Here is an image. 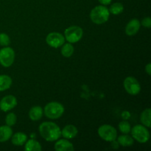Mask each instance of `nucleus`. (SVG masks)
Here are the masks:
<instances>
[{
	"label": "nucleus",
	"instance_id": "nucleus-13",
	"mask_svg": "<svg viewBox=\"0 0 151 151\" xmlns=\"http://www.w3.org/2000/svg\"><path fill=\"white\" fill-rule=\"evenodd\" d=\"M55 150L57 151H72L74 146L66 139H60L55 144Z\"/></svg>",
	"mask_w": 151,
	"mask_h": 151
},
{
	"label": "nucleus",
	"instance_id": "nucleus-28",
	"mask_svg": "<svg viewBox=\"0 0 151 151\" xmlns=\"http://www.w3.org/2000/svg\"><path fill=\"white\" fill-rule=\"evenodd\" d=\"M100 1V4H102L103 5H108V4H110L112 0H98Z\"/></svg>",
	"mask_w": 151,
	"mask_h": 151
},
{
	"label": "nucleus",
	"instance_id": "nucleus-21",
	"mask_svg": "<svg viewBox=\"0 0 151 151\" xmlns=\"http://www.w3.org/2000/svg\"><path fill=\"white\" fill-rule=\"evenodd\" d=\"M74 53V47L71 44V43L64 44L61 48L62 55L66 58H69L73 55Z\"/></svg>",
	"mask_w": 151,
	"mask_h": 151
},
{
	"label": "nucleus",
	"instance_id": "nucleus-14",
	"mask_svg": "<svg viewBox=\"0 0 151 151\" xmlns=\"http://www.w3.org/2000/svg\"><path fill=\"white\" fill-rule=\"evenodd\" d=\"M13 135V130L8 125L0 126V142H4L10 139Z\"/></svg>",
	"mask_w": 151,
	"mask_h": 151
},
{
	"label": "nucleus",
	"instance_id": "nucleus-19",
	"mask_svg": "<svg viewBox=\"0 0 151 151\" xmlns=\"http://www.w3.org/2000/svg\"><path fill=\"white\" fill-rule=\"evenodd\" d=\"M151 110L150 109H146L142 113L141 116H140V120L142 123L145 125L147 128H150L151 126Z\"/></svg>",
	"mask_w": 151,
	"mask_h": 151
},
{
	"label": "nucleus",
	"instance_id": "nucleus-1",
	"mask_svg": "<svg viewBox=\"0 0 151 151\" xmlns=\"http://www.w3.org/2000/svg\"><path fill=\"white\" fill-rule=\"evenodd\" d=\"M38 130L41 137L48 142L56 141L61 136V131L60 128L54 122H43L40 125Z\"/></svg>",
	"mask_w": 151,
	"mask_h": 151
},
{
	"label": "nucleus",
	"instance_id": "nucleus-8",
	"mask_svg": "<svg viewBox=\"0 0 151 151\" xmlns=\"http://www.w3.org/2000/svg\"><path fill=\"white\" fill-rule=\"evenodd\" d=\"M123 84L125 91L131 95H137L141 91L139 83L134 77H128L125 78Z\"/></svg>",
	"mask_w": 151,
	"mask_h": 151
},
{
	"label": "nucleus",
	"instance_id": "nucleus-17",
	"mask_svg": "<svg viewBox=\"0 0 151 151\" xmlns=\"http://www.w3.org/2000/svg\"><path fill=\"white\" fill-rule=\"evenodd\" d=\"M12 85V79L10 76L6 75H0V91H5L10 88Z\"/></svg>",
	"mask_w": 151,
	"mask_h": 151
},
{
	"label": "nucleus",
	"instance_id": "nucleus-5",
	"mask_svg": "<svg viewBox=\"0 0 151 151\" xmlns=\"http://www.w3.org/2000/svg\"><path fill=\"white\" fill-rule=\"evenodd\" d=\"M131 134L134 139L140 143H145L150 139V133L145 126L141 125H137L131 129Z\"/></svg>",
	"mask_w": 151,
	"mask_h": 151
},
{
	"label": "nucleus",
	"instance_id": "nucleus-7",
	"mask_svg": "<svg viewBox=\"0 0 151 151\" xmlns=\"http://www.w3.org/2000/svg\"><path fill=\"white\" fill-rule=\"evenodd\" d=\"M98 134L103 140L112 142L116 140L117 132L116 128L110 125H103L98 128Z\"/></svg>",
	"mask_w": 151,
	"mask_h": 151
},
{
	"label": "nucleus",
	"instance_id": "nucleus-25",
	"mask_svg": "<svg viewBox=\"0 0 151 151\" xmlns=\"http://www.w3.org/2000/svg\"><path fill=\"white\" fill-rule=\"evenodd\" d=\"M10 37L5 33H0V46L1 47H7L10 44Z\"/></svg>",
	"mask_w": 151,
	"mask_h": 151
},
{
	"label": "nucleus",
	"instance_id": "nucleus-23",
	"mask_svg": "<svg viewBox=\"0 0 151 151\" xmlns=\"http://www.w3.org/2000/svg\"><path fill=\"white\" fill-rule=\"evenodd\" d=\"M119 129L120 132H122L124 134H128L131 131V127L129 122L127 121H122L119 124Z\"/></svg>",
	"mask_w": 151,
	"mask_h": 151
},
{
	"label": "nucleus",
	"instance_id": "nucleus-4",
	"mask_svg": "<svg viewBox=\"0 0 151 151\" xmlns=\"http://www.w3.org/2000/svg\"><path fill=\"white\" fill-rule=\"evenodd\" d=\"M83 31L78 26H71L66 29L64 32V38L69 43H77L82 38Z\"/></svg>",
	"mask_w": 151,
	"mask_h": 151
},
{
	"label": "nucleus",
	"instance_id": "nucleus-27",
	"mask_svg": "<svg viewBox=\"0 0 151 151\" xmlns=\"http://www.w3.org/2000/svg\"><path fill=\"white\" fill-rule=\"evenodd\" d=\"M145 71H146V72L147 73V75H150V74H151V64L150 63H147V64L146 65Z\"/></svg>",
	"mask_w": 151,
	"mask_h": 151
},
{
	"label": "nucleus",
	"instance_id": "nucleus-9",
	"mask_svg": "<svg viewBox=\"0 0 151 151\" xmlns=\"http://www.w3.org/2000/svg\"><path fill=\"white\" fill-rule=\"evenodd\" d=\"M46 41L50 47L53 48H58L64 44L65 38L60 32H53L48 34L46 38Z\"/></svg>",
	"mask_w": 151,
	"mask_h": 151
},
{
	"label": "nucleus",
	"instance_id": "nucleus-20",
	"mask_svg": "<svg viewBox=\"0 0 151 151\" xmlns=\"http://www.w3.org/2000/svg\"><path fill=\"white\" fill-rule=\"evenodd\" d=\"M117 142L119 145L122 147H130L134 144V139L130 136L125 134L119 136L117 139Z\"/></svg>",
	"mask_w": 151,
	"mask_h": 151
},
{
	"label": "nucleus",
	"instance_id": "nucleus-16",
	"mask_svg": "<svg viewBox=\"0 0 151 151\" xmlns=\"http://www.w3.org/2000/svg\"><path fill=\"white\" fill-rule=\"evenodd\" d=\"M43 109L40 106H34L30 109L29 111V116L31 120L38 121L42 117Z\"/></svg>",
	"mask_w": 151,
	"mask_h": 151
},
{
	"label": "nucleus",
	"instance_id": "nucleus-2",
	"mask_svg": "<svg viewBox=\"0 0 151 151\" xmlns=\"http://www.w3.org/2000/svg\"><path fill=\"white\" fill-rule=\"evenodd\" d=\"M109 9L104 5L96 6L91 10L90 13V19L97 24H102L109 20Z\"/></svg>",
	"mask_w": 151,
	"mask_h": 151
},
{
	"label": "nucleus",
	"instance_id": "nucleus-24",
	"mask_svg": "<svg viewBox=\"0 0 151 151\" xmlns=\"http://www.w3.org/2000/svg\"><path fill=\"white\" fill-rule=\"evenodd\" d=\"M6 125L11 127L14 125L16 122V116L14 113H10L6 116L5 118Z\"/></svg>",
	"mask_w": 151,
	"mask_h": 151
},
{
	"label": "nucleus",
	"instance_id": "nucleus-22",
	"mask_svg": "<svg viewBox=\"0 0 151 151\" xmlns=\"http://www.w3.org/2000/svg\"><path fill=\"white\" fill-rule=\"evenodd\" d=\"M124 10L123 4L120 2H116L114 3L111 5L110 8H109V13H112L113 15H119L121 13H122Z\"/></svg>",
	"mask_w": 151,
	"mask_h": 151
},
{
	"label": "nucleus",
	"instance_id": "nucleus-18",
	"mask_svg": "<svg viewBox=\"0 0 151 151\" xmlns=\"http://www.w3.org/2000/svg\"><path fill=\"white\" fill-rule=\"evenodd\" d=\"M24 150L27 151H41L42 150L41 144L35 139L27 140Z\"/></svg>",
	"mask_w": 151,
	"mask_h": 151
},
{
	"label": "nucleus",
	"instance_id": "nucleus-12",
	"mask_svg": "<svg viewBox=\"0 0 151 151\" xmlns=\"http://www.w3.org/2000/svg\"><path fill=\"white\" fill-rule=\"evenodd\" d=\"M78 129L75 125H67L61 131V136H63V137H64L65 139H70L75 138L78 134Z\"/></svg>",
	"mask_w": 151,
	"mask_h": 151
},
{
	"label": "nucleus",
	"instance_id": "nucleus-10",
	"mask_svg": "<svg viewBox=\"0 0 151 151\" xmlns=\"http://www.w3.org/2000/svg\"><path fill=\"white\" fill-rule=\"evenodd\" d=\"M17 105V100L13 95H7L0 101V109L2 111L7 112L14 109Z\"/></svg>",
	"mask_w": 151,
	"mask_h": 151
},
{
	"label": "nucleus",
	"instance_id": "nucleus-6",
	"mask_svg": "<svg viewBox=\"0 0 151 151\" xmlns=\"http://www.w3.org/2000/svg\"><path fill=\"white\" fill-rule=\"evenodd\" d=\"M15 60L14 50L9 47H4L0 50V64L4 67H9Z\"/></svg>",
	"mask_w": 151,
	"mask_h": 151
},
{
	"label": "nucleus",
	"instance_id": "nucleus-11",
	"mask_svg": "<svg viewBox=\"0 0 151 151\" xmlns=\"http://www.w3.org/2000/svg\"><path fill=\"white\" fill-rule=\"evenodd\" d=\"M141 23L137 19H133L127 24L125 27V33L129 36L136 35L139 30Z\"/></svg>",
	"mask_w": 151,
	"mask_h": 151
},
{
	"label": "nucleus",
	"instance_id": "nucleus-15",
	"mask_svg": "<svg viewBox=\"0 0 151 151\" xmlns=\"http://www.w3.org/2000/svg\"><path fill=\"white\" fill-rule=\"evenodd\" d=\"M27 140V137L24 133L18 132L16 133L12 137L11 142L14 145L22 146L24 144Z\"/></svg>",
	"mask_w": 151,
	"mask_h": 151
},
{
	"label": "nucleus",
	"instance_id": "nucleus-26",
	"mask_svg": "<svg viewBox=\"0 0 151 151\" xmlns=\"http://www.w3.org/2000/svg\"><path fill=\"white\" fill-rule=\"evenodd\" d=\"M142 25L145 27L147 28H150L151 27V19L150 17H146L145 19H142V21L141 22Z\"/></svg>",
	"mask_w": 151,
	"mask_h": 151
},
{
	"label": "nucleus",
	"instance_id": "nucleus-3",
	"mask_svg": "<svg viewBox=\"0 0 151 151\" xmlns=\"http://www.w3.org/2000/svg\"><path fill=\"white\" fill-rule=\"evenodd\" d=\"M44 111L47 117L52 119H56L63 115L64 112V107L60 103L51 102L46 105Z\"/></svg>",
	"mask_w": 151,
	"mask_h": 151
}]
</instances>
